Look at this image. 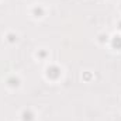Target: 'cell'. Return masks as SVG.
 Listing matches in <instances>:
<instances>
[{
  "label": "cell",
  "mask_w": 121,
  "mask_h": 121,
  "mask_svg": "<svg viewBox=\"0 0 121 121\" xmlns=\"http://www.w3.org/2000/svg\"><path fill=\"white\" fill-rule=\"evenodd\" d=\"M49 75H54V76L56 78V76L59 75V69H58L56 66H52V68H49V69H48V76H49Z\"/></svg>",
  "instance_id": "cell-1"
},
{
  "label": "cell",
  "mask_w": 121,
  "mask_h": 121,
  "mask_svg": "<svg viewBox=\"0 0 121 121\" xmlns=\"http://www.w3.org/2000/svg\"><path fill=\"white\" fill-rule=\"evenodd\" d=\"M34 118V116L31 114L30 111H24V114H23V120L24 121H31Z\"/></svg>",
  "instance_id": "cell-2"
},
{
  "label": "cell",
  "mask_w": 121,
  "mask_h": 121,
  "mask_svg": "<svg viewBox=\"0 0 121 121\" xmlns=\"http://www.w3.org/2000/svg\"><path fill=\"white\" fill-rule=\"evenodd\" d=\"M34 14H35V17H42V14H44L42 7H35L34 9Z\"/></svg>",
  "instance_id": "cell-3"
},
{
  "label": "cell",
  "mask_w": 121,
  "mask_h": 121,
  "mask_svg": "<svg viewBox=\"0 0 121 121\" xmlns=\"http://www.w3.org/2000/svg\"><path fill=\"white\" fill-rule=\"evenodd\" d=\"M18 79L17 78H11V79H9V85L10 86H18Z\"/></svg>",
  "instance_id": "cell-4"
},
{
  "label": "cell",
  "mask_w": 121,
  "mask_h": 121,
  "mask_svg": "<svg viewBox=\"0 0 121 121\" xmlns=\"http://www.w3.org/2000/svg\"><path fill=\"white\" fill-rule=\"evenodd\" d=\"M16 39H17V35H14V34H10V35H9V41L13 42V41H16Z\"/></svg>",
  "instance_id": "cell-5"
},
{
  "label": "cell",
  "mask_w": 121,
  "mask_h": 121,
  "mask_svg": "<svg viewBox=\"0 0 121 121\" xmlns=\"http://www.w3.org/2000/svg\"><path fill=\"white\" fill-rule=\"evenodd\" d=\"M120 28H121V23H120Z\"/></svg>",
  "instance_id": "cell-6"
}]
</instances>
